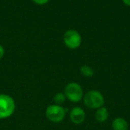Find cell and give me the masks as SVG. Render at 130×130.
I'll use <instances>...</instances> for the list:
<instances>
[{
    "instance_id": "cell-13",
    "label": "cell",
    "mask_w": 130,
    "mask_h": 130,
    "mask_svg": "<svg viewBox=\"0 0 130 130\" xmlns=\"http://www.w3.org/2000/svg\"><path fill=\"white\" fill-rule=\"evenodd\" d=\"M122 1H123V2L126 5L130 6V0H122Z\"/></svg>"
},
{
    "instance_id": "cell-9",
    "label": "cell",
    "mask_w": 130,
    "mask_h": 130,
    "mask_svg": "<svg viewBox=\"0 0 130 130\" xmlns=\"http://www.w3.org/2000/svg\"><path fill=\"white\" fill-rule=\"evenodd\" d=\"M80 72L81 74L86 77H93L94 74V71L93 68L88 65H83L80 67Z\"/></svg>"
},
{
    "instance_id": "cell-10",
    "label": "cell",
    "mask_w": 130,
    "mask_h": 130,
    "mask_svg": "<svg viewBox=\"0 0 130 130\" xmlns=\"http://www.w3.org/2000/svg\"><path fill=\"white\" fill-rule=\"evenodd\" d=\"M66 96L62 93H57L54 97V101L57 105H60L66 101Z\"/></svg>"
},
{
    "instance_id": "cell-7",
    "label": "cell",
    "mask_w": 130,
    "mask_h": 130,
    "mask_svg": "<svg viewBox=\"0 0 130 130\" xmlns=\"http://www.w3.org/2000/svg\"><path fill=\"white\" fill-rule=\"evenodd\" d=\"M109 116H110V113H109L108 109L105 107L104 106L96 110L95 113H94L95 120L99 123H104L106 121H107Z\"/></svg>"
},
{
    "instance_id": "cell-3",
    "label": "cell",
    "mask_w": 130,
    "mask_h": 130,
    "mask_svg": "<svg viewBox=\"0 0 130 130\" xmlns=\"http://www.w3.org/2000/svg\"><path fill=\"white\" fill-rule=\"evenodd\" d=\"M15 103L12 97L5 94H0V119L9 117L14 111Z\"/></svg>"
},
{
    "instance_id": "cell-11",
    "label": "cell",
    "mask_w": 130,
    "mask_h": 130,
    "mask_svg": "<svg viewBox=\"0 0 130 130\" xmlns=\"http://www.w3.org/2000/svg\"><path fill=\"white\" fill-rule=\"evenodd\" d=\"M49 1H50V0H33V2H34V3H36V4H37V5H45V4H46Z\"/></svg>"
},
{
    "instance_id": "cell-12",
    "label": "cell",
    "mask_w": 130,
    "mask_h": 130,
    "mask_svg": "<svg viewBox=\"0 0 130 130\" xmlns=\"http://www.w3.org/2000/svg\"><path fill=\"white\" fill-rule=\"evenodd\" d=\"M4 53H5V51H4V48L0 44V59L3 57L4 55Z\"/></svg>"
},
{
    "instance_id": "cell-8",
    "label": "cell",
    "mask_w": 130,
    "mask_h": 130,
    "mask_svg": "<svg viewBox=\"0 0 130 130\" xmlns=\"http://www.w3.org/2000/svg\"><path fill=\"white\" fill-rule=\"evenodd\" d=\"M113 130H129V123L123 117H117L112 123Z\"/></svg>"
},
{
    "instance_id": "cell-6",
    "label": "cell",
    "mask_w": 130,
    "mask_h": 130,
    "mask_svg": "<svg viewBox=\"0 0 130 130\" xmlns=\"http://www.w3.org/2000/svg\"><path fill=\"white\" fill-rule=\"evenodd\" d=\"M86 117V114L85 110L78 107H75L72 109L70 111V120L71 121L76 125L82 124Z\"/></svg>"
},
{
    "instance_id": "cell-2",
    "label": "cell",
    "mask_w": 130,
    "mask_h": 130,
    "mask_svg": "<svg viewBox=\"0 0 130 130\" xmlns=\"http://www.w3.org/2000/svg\"><path fill=\"white\" fill-rule=\"evenodd\" d=\"M66 97L72 103H78L84 97V92L82 86L78 83L68 84L64 90Z\"/></svg>"
},
{
    "instance_id": "cell-1",
    "label": "cell",
    "mask_w": 130,
    "mask_h": 130,
    "mask_svg": "<svg viewBox=\"0 0 130 130\" xmlns=\"http://www.w3.org/2000/svg\"><path fill=\"white\" fill-rule=\"evenodd\" d=\"M85 105L91 110H98L104 107L105 103V99L102 93L99 90H91L87 92L83 97Z\"/></svg>"
},
{
    "instance_id": "cell-4",
    "label": "cell",
    "mask_w": 130,
    "mask_h": 130,
    "mask_svg": "<svg viewBox=\"0 0 130 130\" xmlns=\"http://www.w3.org/2000/svg\"><path fill=\"white\" fill-rule=\"evenodd\" d=\"M63 40L66 46L70 49H77L79 48L82 41L80 33L74 29H70L66 31Z\"/></svg>"
},
{
    "instance_id": "cell-5",
    "label": "cell",
    "mask_w": 130,
    "mask_h": 130,
    "mask_svg": "<svg viewBox=\"0 0 130 130\" xmlns=\"http://www.w3.org/2000/svg\"><path fill=\"white\" fill-rule=\"evenodd\" d=\"M46 116L53 123H60L65 119L66 110L59 105H51L46 108Z\"/></svg>"
}]
</instances>
